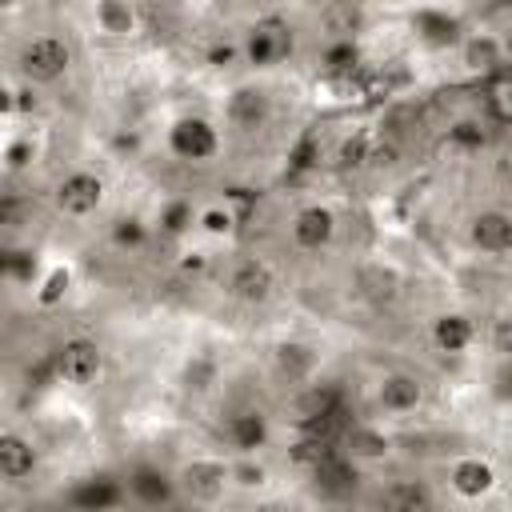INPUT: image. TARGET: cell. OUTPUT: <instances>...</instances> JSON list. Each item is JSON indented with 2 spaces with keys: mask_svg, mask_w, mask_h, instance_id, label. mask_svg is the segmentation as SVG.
I'll return each instance as SVG.
<instances>
[{
  "mask_svg": "<svg viewBox=\"0 0 512 512\" xmlns=\"http://www.w3.org/2000/svg\"><path fill=\"white\" fill-rule=\"evenodd\" d=\"M500 48H504V56H508V60H512V24H508V28H504V36H500Z\"/></svg>",
  "mask_w": 512,
  "mask_h": 512,
  "instance_id": "35",
  "label": "cell"
},
{
  "mask_svg": "<svg viewBox=\"0 0 512 512\" xmlns=\"http://www.w3.org/2000/svg\"><path fill=\"white\" fill-rule=\"evenodd\" d=\"M232 484V464L224 460H192L176 472V488L180 496L196 500V504H216Z\"/></svg>",
  "mask_w": 512,
  "mask_h": 512,
  "instance_id": "6",
  "label": "cell"
},
{
  "mask_svg": "<svg viewBox=\"0 0 512 512\" xmlns=\"http://www.w3.org/2000/svg\"><path fill=\"white\" fill-rule=\"evenodd\" d=\"M232 484L236 488H264L268 484V468L252 460V452H244V460L232 464Z\"/></svg>",
  "mask_w": 512,
  "mask_h": 512,
  "instance_id": "26",
  "label": "cell"
},
{
  "mask_svg": "<svg viewBox=\"0 0 512 512\" xmlns=\"http://www.w3.org/2000/svg\"><path fill=\"white\" fill-rule=\"evenodd\" d=\"M380 504H384V508H404V512H412V508H432L436 496H432V488H428L424 480H392V484L380 492Z\"/></svg>",
  "mask_w": 512,
  "mask_h": 512,
  "instance_id": "20",
  "label": "cell"
},
{
  "mask_svg": "<svg viewBox=\"0 0 512 512\" xmlns=\"http://www.w3.org/2000/svg\"><path fill=\"white\" fill-rule=\"evenodd\" d=\"M344 452L356 464H372V460H384L392 452V440L376 424H352V428H344Z\"/></svg>",
  "mask_w": 512,
  "mask_h": 512,
  "instance_id": "15",
  "label": "cell"
},
{
  "mask_svg": "<svg viewBox=\"0 0 512 512\" xmlns=\"http://www.w3.org/2000/svg\"><path fill=\"white\" fill-rule=\"evenodd\" d=\"M224 432H228L232 448L256 452V448L268 440V420H264V412H256V408H244V412H232V416H228Z\"/></svg>",
  "mask_w": 512,
  "mask_h": 512,
  "instance_id": "17",
  "label": "cell"
},
{
  "mask_svg": "<svg viewBox=\"0 0 512 512\" xmlns=\"http://www.w3.org/2000/svg\"><path fill=\"white\" fill-rule=\"evenodd\" d=\"M128 492L140 500V504H176V496H180V488H176V480H168L164 472H156V468H140V472H132V480H128Z\"/></svg>",
  "mask_w": 512,
  "mask_h": 512,
  "instance_id": "18",
  "label": "cell"
},
{
  "mask_svg": "<svg viewBox=\"0 0 512 512\" xmlns=\"http://www.w3.org/2000/svg\"><path fill=\"white\" fill-rule=\"evenodd\" d=\"M500 56H504V48H500V40H492V36H472L468 44H464V64L468 68H496L500 64Z\"/></svg>",
  "mask_w": 512,
  "mask_h": 512,
  "instance_id": "25",
  "label": "cell"
},
{
  "mask_svg": "<svg viewBox=\"0 0 512 512\" xmlns=\"http://www.w3.org/2000/svg\"><path fill=\"white\" fill-rule=\"evenodd\" d=\"M148 240V228H144V220H136V216H124V220H116L112 224V244L116 248H140Z\"/></svg>",
  "mask_w": 512,
  "mask_h": 512,
  "instance_id": "27",
  "label": "cell"
},
{
  "mask_svg": "<svg viewBox=\"0 0 512 512\" xmlns=\"http://www.w3.org/2000/svg\"><path fill=\"white\" fill-rule=\"evenodd\" d=\"M36 472V448L20 432H0V476L4 484H24Z\"/></svg>",
  "mask_w": 512,
  "mask_h": 512,
  "instance_id": "13",
  "label": "cell"
},
{
  "mask_svg": "<svg viewBox=\"0 0 512 512\" xmlns=\"http://www.w3.org/2000/svg\"><path fill=\"white\" fill-rule=\"evenodd\" d=\"M200 224H204L208 232H216V236H220V232H228V228H232V216H228V212H220V208H212V212H204V216H200Z\"/></svg>",
  "mask_w": 512,
  "mask_h": 512,
  "instance_id": "34",
  "label": "cell"
},
{
  "mask_svg": "<svg viewBox=\"0 0 512 512\" xmlns=\"http://www.w3.org/2000/svg\"><path fill=\"white\" fill-rule=\"evenodd\" d=\"M476 340V324L464 316V312H440L432 320V344L448 356H464Z\"/></svg>",
  "mask_w": 512,
  "mask_h": 512,
  "instance_id": "14",
  "label": "cell"
},
{
  "mask_svg": "<svg viewBox=\"0 0 512 512\" xmlns=\"http://www.w3.org/2000/svg\"><path fill=\"white\" fill-rule=\"evenodd\" d=\"M368 156H372L368 136H352L340 144V164H368Z\"/></svg>",
  "mask_w": 512,
  "mask_h": 512,
  "instance_id": "30",
  "label": "cell"
},
{
  "mask_svg": "<svg viewBox=\"0 0 512 512\" xmlns=\"http://www.w3.org/2000/svg\"><path fill=\"white\" fill-rule=\"evenodd\" d=\"M372 164H380V168H392L396 160H400V148L396 144H372V156H368Z\"/></svg>",
  "mask_w": 512,
  "mask_h": 512,
  "instance_id": "33",
  "label": "cell"
},
{
  "mask_svg": "<svg viewBox=\"0 0 512 512\" xmlns=\"http://www.w3.org/2000/svg\"><path fill=\"white\" fill-rule=\"evenodd\" d=\"M376 404L388 416H408V412H416L424 404V380L416 372H388L376 384Z\"/></svg>",
  "mask_w": 512,
  "mask_h": 512,
  "instance_id": "10",
  "label": "cell"
},
{
  "mask_svg": "<svg viewBox=\"0 0 512 512\" xmlns=\"http://www.w3.org/2000/svg\"><path fill=\"white\" fill-rule=\"evenodd\" d=\"M356 288H360V296H368L372 304H392V300L400 296V276H396L392 268H384V264H364V268L356 272Z\"/></svg>",
  "mask_w": 512,
  "mask_h": 512,
  "instance_id": "19",
  "label": "cell"
},
{
  "mask_svg": "<svg viewBox=\"0 0 512 512\" xmlns=\"http://www.w3.org/2000/svg\"><path fill=\"white\" fill-rule=\"evenodd\" d=\"M356 28H360V8L352 0H336L324 8V32L332 40H352Z\"/></svg>",
  "mask_w": 512,
  "mask_h": 512,
  "instance_id": "24",
  "label": "cell"
},
{
  "mask_svg": "<svg viewBox=\"0 0 512 512\" xmlns=\"http://www.w3.org/2000/svg\"><path fill=\"white\" fill-rule=\"evenodd\" d=\"M276 368H280V376H288V384H300L316 368V356H312L308 344H280L276 348Z\"/></svg>",
  "mask_w": 512,
  "mask_h": 512,
  "instance_id": "23",
  "label": "cell"
},
{
  "mask_svg": "<svg viewBox=\"0 0 512 512\" xmlns=\"http://www.w3.org/2000/svg\"><path fill=\"white\" fill-rule=\"evenodd\" d=\"M68 288V272L64 268H56L52 276H48V284H44V292H40V300L44 304H52V300H60V292Z\"/></svg>",
  "mask_w": 512,
  "mask_h": 512,
  "instance_id": "32",
  "label": "cell"
},
{
  "mask_svg": "<svg viewBox=\"0 0 512 512\" xmlns=\"http://www.w3.org/2000/svg\"><path fill=\"white\" fill-rule=\"evenodd\" d=\"M332 408H336V392L328 384H304L288 404L296 424H316L320 416H332Z\"/></svg>",
  "mask_w": 512,
  "mask_h": 512,
  "instance_id": "16",
  "label": "cell"
},
{
  "mask_svg": "<svg viewBox=\"0 0 512 512\" xmlns=\"http://www.w3.org/2000/svg\"><path fill=\"white\" fill-rule=\"evenodd\" d=\"M160 224H164V232H184L188 224H192V204H184V200H172L168 208H164V216H160Z\"/></svg>",
  "mask_w": 512,
  "mask_h": 512,
  "instance_id": "29",
  "label": "cell"
},
{
  "mask_svg": "<svg viewBox=\"0 0 512 512\" xmlns=\"http://www.w3.org/2000/svg\"><path fill=\"white\" fill-rule=\"evenodd\" d=\"M68 68H72V44L56 32H36L16 52V72L24 76V84H56L68 76Z\"/></svg>",
  "mask_w": 512,
  "mask_h": 512,
  "instance_id": "1",
  "label": "cell"
},
{
  "mask_svg": "<svg viewBox=\"0 0 512 512\" xmlns=\"http://www.w3.org/2000/svg\"><path fill=\"white\" fill-rule=\"evenodd\" d=\"M168 148H172L180 160H188V164H204V160H212V156L220 152V132H216V124L204 120V116H180V120L168 128Z\"/></svg>",
  "mask_w": 512,
  "mask_h": 512,
  "instance_id": "5",
  "label": "cell"
},
{
  "mask_svg": "<svg viewBox=\"0 0 512 512\" xmlns=\"http://www.w3.org/2000/svg\"><path fill=\"white\" fill-rule=\"evenodd\" d=\"M96 24L108 36H132L136 32V8H132V0H96Z\"/></svg>",
  "mask_w": 512,
  "mask_h": 512,
  "instance_id": "21",
  "label": "cell"
},
{
  "mask_svg": "<svg viewBox=\"0 0 512 512\" xmlns=\"http://www.w3.org/2000/svg\"><path fill=\"white\" fill-rule=\"evenodd\" d=\"M224 292L232 300H240V304H252V308L256 304H268L276 296V272L260 256H240L224 272Z\"/></svg>",
  "mask_w": 512,
  "mask_h": 512,
  "instance_id": "3",
  "label": "cell"
},
{
  "mask_svg": "<svg viewBox=\"0 0 512 512\" xmlns=\"http://www.w3.org/2000/svg\"><path fill=\"white\" fill-rule=\"evenodd\" d=\"M448 488L460 500H480L496 488V468L480 456H460V460L448 464Z\"/></svg>",
  "mask_w": 512,
  "mask_h": 512,
  "instance_id": "11",
  "label": "cell"
},
{
  "mask_svg": "<svg viewBox=\"0 0 512 512\" xmlns=\"http://www.w3.org/2000/svg\"><path fill=\"white\" fill-rule=\"evenodd\" d=\"M268 112H272V100H268V92L256 88V84H240V88L228 96V124H232L236 132H256V128H264Z\"/></svg>",
  "mask_w": 512,
  "mask_h": 512,
  "instance_id": "12",
  "label": "cell"
},
{
  "mask_svg": "<svg viewBox=\"0 0 512 512\" xmlns=\"http://www.w3.org/2000/svg\"><path fill=\"white\" fill-rule=\"evenodd\" d=\"M52 200H56L60 216L84 220V216H92V212L104 204V180H100L96 172H84V168H80V172H68V176L56 184Z\"/></svg>",
  "mask_w": 512,
  "mask_h": 512,
  "instance_id": "7",
  "label": "cell"
},
{
  "mask_svg": "<svg viewBox=\"0 0 512 512\" xmlns=\"http://www.w3.org/2000/svg\"><path fill=\"white\" fill-rule=\"evenodd\" d=\"M356 60V48H352V40H332V48L324 52V64L332 68V72H340V68H348Z\"/></svg>",
  "mask_w": 512,
  "mask_h": 512,
  "instance_id": "31",
  "label": "cell"
},
{
  "mask_svg": "<svg viewBox=\"0 0 512 512\" xmlns=\"http://www.w3.org/2000/svg\"><path fill=\"white\" fill-rule=\"evenodd\" d=\"M56 376L72 388H92L104 372V348L92 340V336H68L60 348H56Z\"/></svg>",
  "mask_w": 512,
  "mask_h": 512,
  "instance_id": "2",
  "label": "cell"
},
{
  "mask_svg": "<svg viewBox=\"0 0 512 512\" xmlns=\"http://www.w3.org/2000/svg\"><path fill=\"white\" fill-rule=\"evenodd\" d=\"M288 236L300 252H324L336 240V212L324 208V204H304L288 220Z\"/></svg>",
  "mask_w": 512,
  "mask_h": 512,
  "instance_id": "8",
  "label": "cell"
},
{
  "mask_svg": "<svg viewBox=\"0 0 512 512\" xmlns=\"http://www.w3.org/2000/svg\"><path fill=\"white\" fill-rule=\"evenodd\" d=\"M468 244L484 256H508L512 252V212L504 208H480L468 220Z\"/></svg>",
  "mask_w": 512,
  "mask_h": 512,
  "instance_id": "9",
  "label": "cell"
},
{
  "mask_svg": "<svg viewBox=\"0 0 512 512\" xmlns=\"http://www.w3.org/2000/svg\"><path fill=\"white\" fill-rule=\"evenodd\" d=\"M120 484L116 480H80L76 484V492L68 496V504H76V508H112V504H120Z\"/></svg>",
  "mask_w": 512,
  "mask_h": 512,
  "instance_id": "22",
  "label": "cell"
},
{
  "mask_svg": "<svg viewBox=\"0 0 512 512\" xmlns=\"http://www.w3.org/2000/svg\"><path fill=\"white\" fill-rule=\"evenodd\" d=\"M240 52H244V60L252 68H272L292 52V28L280 16H264L244 32Z\"/></svg>",
  "mask_w": 512,
  "mask_h": 512,
  "instance_id": "4",
  "label": "cell"
},
{
  "mask_svg": "<svg viewBox=\"0 0 512 512\" xmlns=\"http://www.w3.org/2000/svg\"><path fill=\"white\" fill-rule=\"evenodd\" d=\"M488 348H492L496 356L512 360V316L492 320V328H488Z\"/></svg>",
  "mask_w": 512,
  "mask_h": 512,
  "instance_id": "28",
  "label": "cell"
}]
</instances>
